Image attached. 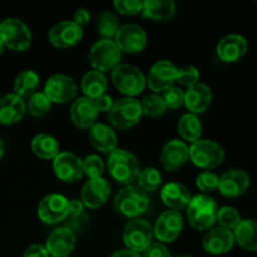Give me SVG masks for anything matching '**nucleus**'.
Listing matches in <instances>:
<instances>
[{
    "label": "nucleus",
    "mask_w": 257,
    "mask_h": 257,
    "mask_svg": "<svg viewBox=\"0 0 257 257\" xmlns=\"http://www.w3.org/2000/svg\"><path fill=\"white\" fill-rule=\"evenodd\" d=\"M217 203L208 195H197L187 206L190 225L198 231L210 230L217 221Z\"/></svg>",
    "instance_id": "f257e3e1"
},
{
    "label": "nucleus",
    "mask_w": 257,
    "mask_h": 257,
    "mask_svg": "<svg viewBox=\"0 0 257 257\" xmlns=\"http://www.w3.org/2000/svg\"><path fill=\"white\" fill-rule=\"evenodd\" d=\"M108 168L109 173L118 183L130 186L137 180L140 173V165L137 158L130 151L115 148L109 153L108 157Z\"/></svg>",
    "instance_id": "f03ea898"
},
{
    "label": "nucleus",
    "mask_w": 257,
    "mask_h": 257,
    "mask_svg": "<svg viewBox=\"0 0 257 257\" xmlns=\"http://www.w3.org/2000/svg\"><path fill=\"white\" fill-rule=\"evenodd\" d=\"M148 196L138 186H125L114 198V208L125 217L135 218L142 215L148 208Z\"/></svg>",
    "instance_id": "7ed1b4c3"
},
{
    "label": "nucleus",
    "mask_w": 257,
    "mask_h": 257,
    "mask_svg": "<svg viewBox=\"0 0 257 257\" xmlns=\"http://www.w3.org/2000/svg\"><path fill=\"white\" fill-rule=\"evenodd\" d=\"M89 63L97 72L105 73L114 70L120 65L122 52L112 39L98 40L89 52Z\"/></svg>",
    "instance_id": "20e7f679"
},
{
    "label": "nucleus",
    "mask_w": 257,
    "mask_h": 257,
    "mask_svg": "<svg viewBox=\"0 0 257 257\" xmlns=\"http://www.w3.org/2000/svg\"><path fill=\"white\" fill-rule=\"evenodd\" d=\"M0 40L10 50L24 52L32 44V33L20 19L8 18L0 23Z\"/></svg>",
    "instance_id": "39448f33"
},
{
    "label": "nucleus",
    "mask_w": 257,
    "mask_h": 257,
    "mask_svg": "<svg viewBox=\"0 0 257 257\" xmlns=\"http://www.w3.org/2000/svg\"><path fill=\"white\" fill-rule=\"evenodd\" d=\"M112 79L115 88L127 98L136 97L145 90L146 78L138 68L130 64H120L113 70Z\"/></svg>",
    "instance_id": "423d86ee"
},
{
    "label": "nucleus",
    "mask_w": 257,
    "mask_h": 257,
    "mask_svg": "<svg viewBox=\"0 0 257 257\" xmlns=\"http://www.w3.org/2000/svg\"><path fill=\"white\" fill-rule=\"evenodd\" d=\"M190 160L200 168L218 167L225 160V151L217 142L211 140H198L188 147Z\"/></svg>",
    "instance_id": "0eeeda50"
},
{
    "label": "nucleus",
    "mask_w": 257,
    "mask_h": 257,
    "mask_svg": "<svg viewBox=\"0 0 257 257\" xmlns=\"http://www.w3.org/2000/svg\"><path fill=\"white\" fill-rule=\"evenodd\" d=\"M108 117L110 123L119 130L135 127L142 117L141 102L135 98H123L113 104Z\"/></svg>",
    "instance_id": "6e6552de"
},
{
    "label": "nucleus",
    "mask_w": 257,
    "mask_h": 257,
    "mask_svg": "<svg viewBox=\"0 0 257 257\" xmlns=\"http://www.w3.org/2000/svg\"><path fill=\"white\" fill-rule=\"evenodd\" d=\"M69 215V201L58 193H52L43 198L38 205V217L47 225L63 222Z\"/></svg>",
    "instance_id": "1a4fd4ad"
},
{
    "label": "nucleus",
    "mask_w": 257,
    "mask_h": 257,
    "mask_svg": "<svg viewBox=\"0 0 257 257\" xmlns=\"http://www.w3.org/2000/svg\"><path fill=\"white\" fill-rule=\"evenodd\" d=\"M153 227L148 221L132 220L127 223L123 232V241L128 250L143 252L152 243Z\"/></svg>",
    "instance_id": "9d476101"
},
{
    "label": "nucleus",
    "mask_w": 257,
    "mask_h": 257,
    "mask_svg": "<svg viewBox=\"0 0 257 257\" xmlns=\"http://www.w3.org/2000/svg\"><path fill=\"white\" fill-rule=\"evenodd\" d=\"M77 84L72 77L65 74H55L47 80L43 93L52 103L64 104L72 102L77 97Z\"/></svg>",
    "instance_id": "9b49d317"
},
{
    "label": "nucleus",
    "mask_w": 257,
    "mask_h": 257,
    "mask_svg": "<svg viewBox=\"0 0 257 257\" xmlns=\"http://www.w3.org/2000/svg\"><path fill=\"white\" fill-rule=\"evenodd\" d=\"M178 68L168 60H160L151 68L148 78L146 79L148 88L155 93H161L173 87L177 82Z\"/></svg>",
    "instance_id": "f8f14e48"
},
{
    "label": "nucleus",
    "mask_w": 257,
    "mask_h": 257,
    "mask_svg": "<svg viewBox=\"0 0 257 257\" xmlns=\"http://www.w3.org/2000/svg\"><path fill=\"white\" fill-rule=\"evenodd\" d=\"M55 176L63 182L72 183L84 176L83 160L72 152H59L53 161Z\"/></svg>",
    "instance_id": "ddd939ff"
},
{
    "label": "nucleus",
    "mask_w": 257,
    "mask_h": 257,
    "mask_svg": "<svg viewBox=\"0 0 257 257\" xmlns=\"http://www.w3.org/2000/svg\"><path fill=\"white\" fill-rule=\"evenodd\" d=\"M115 44L120 52L135 54L142 52L147 45V34L137 24H125L115 34Z\"/></svg>",
    "instance_id": "4468645a"
},
{
    "label": "nucleus",
    "mask_w": 257,
    "mask_h": 257,
    "mask_svg": "<svg viewBox=\"0 0 257 257\" xmlns=\"http://www.w3.org/2000/svg\"><path fill=\"white\" fill-rule=\"evenodd\" d=\"M83 38V28L75 24L73 20H64L50 29L49 32V42L53 47L59 48V49H68L82 40Z\"/></svg>",
    "instance_id": "2eb2a0df"
},
{
    "label": "nucleus",
    "mask_w": 257,
    "mask_h": 257,
    "mask_svg": "<svg viewBox=\"0 0 257 257\" xmlns=\"http://www.w3.org/2000/svg\"><path fill=\"white\" fill-rule=\"evenodd\" d=\"M183 230V217L177 211H166L158 217L155 227L153 236L158 241L165 243H171L180 236Z\"/></svg>",
    "instance_id": "dca6fc26"
},
{
    "label": "nucleus",
    "mask_w": 257,
    "mask_h": 257,
    "mask_svg": "<svg viewBox=\"0 0 257 257\" xmlns=\"http://www.w3.org/2000/svg\"><path fill=\"white\" fill-rule=\"evenodd\" d=\"M110 196V185L104 178L89 180L82 188V203L84 207L95 210L104 205Z\"/></svg>",
    "instance_id": "f3484780"
},
{
    "label": "nucleus",
    "mask_w": 257,
    "mask_h": 257,
    "mask_svg": "<svg viewBox=\"0 0 257 257\" xmlns=\"http://www.w3.org/2000/svg\"><path fill=\"white\" fill-rule=\"evenodd\" d=\"M190 160L188 146L183 141L171 140L161 152V163L168 172H175Z\"/></svg>",
    "instance_id": "a211bd4d"
},
{
    "label": "nucleus",
    "mask_w": 257,
    "mask_h": 257,
    "mask_svg": "<svg viewBox=\"0 0 257 257\" xmlns=\"http://www.w3.org/2000/svg\"><path fill=\"white\" fill-rule=\"evenodd\" d=\"M75 247V235L67 227L53 231L48 237L45 248L52 257H68Z\"/></svg>",
    "instance_id": "6ab92c4d"
},
{
    "label": "nucleus",
    "mask_w": 257,
    "mask_h": 257,
    "mask_svg": "<svg viewBox=\"0 0 257 257\" xmlns=\"http://www.w3.org/2000/svg\"><path fill=\"white\" fill-rule=\"evenodd\" d=\"M250 177L242 170H230L220 177L218 190L225 197H238L247 191Z\"/></svg>",
    "instance_id": "aec40b11"
},
{
    "label": "nucleus",
    "mask_w": 257,
    "mask_h": 257,
    "mask_svg": "<svg viewBox=\"0 0 257 257\" xmlns=\"http://www.w3.org/2000/svg\"><path fill=\"white\" fill-rule=\"evenodd\" d=\"M233 243H235V237L230 230L216 227L206 233L202 245L207 253L220 256L231 251V248L233 247Z\"/></svg>",
    "instance_id": "412c9836"
},
{
    "label": "nucleus",
    "mask_w": 257,
    "mask_h": 257,
    "mask_svg": "<svg viewBox=\"0 0 257 257\" xmlns=\"http://www.w3.org/2000/svg\"><path fill=\"white\" fill-rule=\"evenodd\" d=\"M247 49L248 44L242 35L230 34L226 35L225 38L220 40L216 52H217L218 58L222 62L233 63L240 60L242 57H245Z\"/></svg>",
    "instance_id": "4be33fe9"
},
{
    "label": "nucleus",
    "mask_w": 257,
    "mask_h": 257,
    "mask_svg": "<svg viewBox=\"0 0 257 257\" xmlns=\"http://www.w3.org/2000/svg\"><path fill=\"white\" fill-rule=\"evenodd\" d=\"M98 118V110L95 109L94 103L87 97H80L74 100L70 107V119L77 127L88 130L95 124Z\"/></svg>",
    "instance_id": "5701e85b"
},
{
    "label": "nucleus",
    "mask_w": 257,
    "mask_h": 257,
    "mask_svg": "<svg viewBox=\"0 0 257 257\" xmlns=\"http://www.w3.org/2000/svg\"><path fill=\"white\" fill-rule=\"evenodd\" d=\"M27 112L24 99L17 94H7L0 98V124L12 125L20 122Z\"/></svg>",
    "instance_id": "b1692460"
},
{
    "label": "nucleus",
    "mask_w": 257,
    "mask_h": 257,
    "mask_svg": "<svg viewBox=\"0 0 257 257\" xmlns=\"http://www.w3.org/2000/svg\"><path fill=\"white\" fill-rule=\"evenodd\" d=\"M211 103H212V92L208 85L197 83L186 90L183 104L188 110H191L192 114L203 113L208 109Z\"/></svg>",
    "instance_id": "393cba45"
},
{
    "label": "nucleus",
    "mask_w": 257,
    "mask_h": 257,
    "mask_svg": "<svg viewBox=\"0 0 257 257\" xmlns=\"http://www.w3.org/2000/svg\"><path fill=\"white\" fill-rule=\"evenodd\" d=\"M191 193L181 183H167L161 191V200L172 211H181L188 206L191 201Z\"/></svg>",
    "instance_id": "a878e982"
},
{
    "label": "nucleus",
    "mask_w": 257,
    "mask_h": 257,
    "mask_svg": "<svg viewBox=\"0 0 257 257\" xmlns=\"http://www.w3.org/2000/svg\"><path fill=\"white\" fill-rule=\"evenodd\" d=\"M89 141L95 150L104 153L113 152L118 145L117 135L113 128L102 123H95L89 128Z\"/></svg>",
    "instance_id": "bb28decb"
},
{
    "label": "nucleus",
    "mask_w": 257,
    "mask_h": 257,
    "mask_svg": "<svg viewBox=\"0 0 257 257\" xmlns=\"http://www.w3.org/2000/svg\"><path fill=\"white\" fill-rule=\"evenodd\" d=\"M142 17L152 20H170L172 19L176 13V4L172 0H147L143 2Z\"/></svg>",
    "instance_id": "cd10ccee"
},
{
    "label": "nucleus",
    "mask_w": 257,
    "mask_h": 257,
    "mask_svg": "<svg viewBox=\"0 0 257 257\" xmlns=\"http://www.w3.org/2000/svg\"><path fill=\"white\" fill-rule=\"evenodd\" d=\"M80 87H82V92L84 93V97L89 98V99H95V98L105 94V90L108 88V80L104 73L90 70L83 77Z\"/></svg>",
    "instance_id": "c85d7f7f"
},
{
    "label": "nucleus",
    "mask_w": 257,
    "mask_h": 257,
    "mask_svg": "<svg viewBox=\"0 0 257 257\" xmlns=\"http://www.w3.org/2000/svg\"><path fill=\"white\" fill-rule=\"evenodd\" d=\"M32 151L42 160H54L59 155V143L48 133H39L32 140Z\"/></svg>",
    "instance_id": "c756f323"
},
{
    "label": "nucleus",
    "mask_w": 257,
    "mask_h": 257,
    "mask_svg": "<svg viewBox=\"0 0 257 257\" xmlns=\"http://www.w3.org/2000/svg\"><path fill=\"white\" fill-rule=\"evenodd\" d=\"M233 237L236 242L245 250L257 251V221H241L235 228Z\"/></svg>",
    "instance_id": "7c9ffc66"
},
{
    "label": "nucleus",
    "mask_w": 257,
    "mask_h": 257,
    "mask_svg": "<svg viewBox=\"0 0 257 257\" xmlns=\"http://www.w3.org/2000/svg\"><path fill=\"white\" fill-rule=\"evenodd\" d=\"M40 84V78L33 70H24L19 73L14 80V94L20 97L22 99L30 98L38 93V88Z\"/></svg>",
    "instance_id": "2f4dec72"
},
{
    "label": "nucleus",
    "mask_w": 257,
    "mask_h": 257,
    "mask_svg": "<svg viewBox=\"0 0 257 257\" xmlns=\"http://www.w3.org/2000/svg\"><path fill=\"white\" fill-rule=\"evenodd\" d=\"M177 130L183 140L192 143L200 140L201 135H202V124L197 115L192 114V113H188V114L181 117V119L178 120Z\"/></svg>",
    "instance_id": "473e14b6"
},
{
    "label": "nucleus",
    "mask_w": 257,
    "mask_h": 257,
    "mask_svg": "<svg viewBox=\"0 0 257 257\" xmlns=\"http://www.w3.org/2000/svg\"><path fill=\"white\" fill-rule=\"evenodd\" d=\"M138 187L145 192H153L162 183V176L155 167H146L140 171L137 176Z\"/></svg>",
    "instance_id": "72a5a7b5"
},
{
    "label": "nucleus",
    "mask_w": 257,
    "mask_h": 257,
    "mask_svg": "<svg viewBox=\"0 0 257 257\" xmlns=\"http://www.w3.org/2000/svg\"><path fill=\"white\" fill-rule=\"evenodd\" d=\"M119 20L112 12H103L98 20V32L103 39H112L119 30Z\"/></svg>",
    "instance_id": "f704fd0d"
},
{
    "label": "nucleus",
    "mask_w": 257,
    "mask_h": 257,
    "mask_svg": "<svg viewBox=\"0 0 257 257\" xmlns=\"http://www.w3.org/2000/svg\"><path fill=\"white\" fill-rule=\"evenodd\" d=\"M141 108H142V114L150 118H158L165 114L166 107L163 98L157 94L147 95L145 99L141 102Z\"/></svg>",
    "instance_id": "c9c22d12"
},
{
    "label": "nucleus",
    "mask_w": 257,
    "mask_h": 257,
    "mask_svg": "<svg viewBox=\"0 0 257 257\" xmlns=\"http://www.w3.org/2000/svg\"><path fill=\"white\" fill-rule=\"evenodd\" d=\"M87 218L88 215L84 212V205L82 203V201H69V215L65 218V220L69 221L67 228L72 231L79 230L83 223L87 221Z\"/></svg>",
    "instance_id": "e433bc0d"
},
{
    "label": "nucleus",
    "mask_w": 257,
    "mask_h": 257,
    "mask_svg": "<svg viewBox=\"0 0 257 257\" xmlns=\"http://www.w3.org/2000/svg\"><path fill=\"white\" fill-rule=\"evenodd\" d=\"M50 107H52V102L48 99L44 93L40 92L32 95L28 102V110L33 117L37 118L45 117L50 112Z\"/></svg>",
    "instance_id": "4c0bfd02"
},
{
    "label": "nucleus",
    "mask_w": 257,
    "mask_h": 257,
    "mask_svg": "<svg viewBox=\"0 0 257 257\" xmlns=\"http://www.w3.org/2000/svg\"><path fill=\"white\" fill-rule=\"evenodd\" d=\"M217 221L220 223V227L226 228V230H235L238 226V223L241 222L240 213L237 212V210H235L233 207H222L218 210L217 212Z\"/></svg>",
    "instance_id": "58836bf2"
},
{
    "label": "nucleus",
    "mask_w": 257,
    "mask_h": 257,
    "mask_svg": "<svg viewBox=\"0 0 257 257\" xmlns=\"http://www.w3.org/2000/svg\"><path fill=\"white\" fill-rule=\"evenodd\" d=\"M83 171H84V175H87L90 180L100 178L104 172V162L99 156L90 155L83 161Z\"/></svg>",
    "instance_id": "ea45409f"
},
{
    "label": "nucleus",
    "mask_w": 257,
    "mask_h": 257,
    "mask_svg": "<svg viewBox=\"0 0 257 257\" xmlns=\"http://www.w3.org/2000/svg\"><path fill=\"white\" fill-rule=\"evenodd\" d=\"M218 182H220V177L216 173L210 172V171L201 172L196 178V186L202 192H213V191H216L218 188Z\"/></svg>",
    "instance_id": "a19ab883"
},
{
    "label": "nucleus",
    "mask_w": 257,
    "mask_h": 257,
    "mask_svg": "<svg viewBox=\"0 0 257 257\" xmlns=\"http://www.w3.org/2000/svg\"><path fill=\"white\" fill-rule=\"evenodd\" d=\"M162 98L166 107L170 108V109H178V108L183 105L185 93H183L182 89H180V88L171 87L163 92Z\"/></svg>",
    "instance_id": "79ce46f5"
},
{
    "label": "nucleus",
    "mask_w": 257,
    "mask_h": 257,
    "mask_svg": "<svg viewBox=\"0 0 257 257\" xmlns=\"http://www.w3.org/2000/svg\"><path fill=\"white\" fill-rule=\"evenodd\" d=\"M198 79H200V73H198L197 68L193 67V65H186V67L178 69L177 82L181 85L191 88L197 84Z\"/></svg>",
    "instance_id": "37998d69"
},
{
    "label": "nucleus",
    "mask_w": 257,
    "mask_h": 257,
    "mask_svg": "<svg viewBox=\"0 0 257 257\" xmlns=\"http://www.w3.org/2000/svg\"><path fill=\"white\" fill-rule=\"evenodd\" d=\"M114 8L123 15H136L142 12L143 2L141 0H115Z\"/></svg>",
    "instance_id": "c03bdc74"
},
{
    "label": "nucleus",
    "mask_w": 257,
    "mask_h": 257,
    "mask_svg": "<svg viewBox=\"0 0 257 257\" xmlns=\"http://www.w3.org/2000/svg\"><path fill=\"white\" fill-rule=\"evenodd\" d=\"M143 257H171V253L163 243L152 242L143 251Z\"/></svg>",
    "instance_id": "a18cd8bd"
},
{
    "label": "nucleus",
    "mask_w": 257,
    "mask_h": 257,
    "mask_svg": "<svg viewBox=\"0 0 257 257\" xmlns=\"http://www.w3.org/2000/svg\"><path fill=\"white\" fill-rule=\"evenodd\" d=\"M93 103H94V107L95 109L98 110V113L99 112H108L109 113V110L112 109L113 107V99L112 97H109V95L107 94H103L100 95V97L95 98V99H92Z\"/></svg>",
    "instance_id": "49530a36"
},
{
    "label": "nucleus",
    "mask_w": 257,
    "mask_h": 257,
    "mask_svg": "<svg viewBox=\"0 0 257 257\" xmlns=\"http://www.w3.org/2000/svg\"><path fill=\"white\" fill-rule=\"evenodd\" d=\"M23 257H49L45 246L42 245H32L25 250Z\"/></svg>",
    "instance_id": "de8ad7c7"
},
{
    "label": "nucleus",
    "mask_w": 257,
    "mask_h": 257,
    "mask_svg": "<svg viewBox=\"0 0 257 257\" xmlns=\"http://www.w3.org/2000/svg\"><path fill=\"white\" fill-rule=\"evenodd\" d=\"M73 22L77 25H79L80 28H83L84 25H87L90 22V14L87 9H78L74 13V19Z\"/></svg>",
    "instance_id": "09e8293b"
},
{
    "label": "nucleus",
    "mask_w": 257,
    "mask_h": 257,
    "mask_svg": "<svg viewBox=\"0 0 257 257\" xmlns=\"http://www.w3.org/2000/svg\"><path fill=\"white\" fill-rule=\"evenodd\" d=\"M110 257H141L140 253L133 252V251L128 250V248H124V250H119L117 252L113 253Z\"/></svg>",
    "instance_id": "8fccbe9b"
},
{
    "label": "nucleus",
    "mask_w": 257,
    "mask_h": 257,
    "mask_svg": "<svg viewBox=\"0 0 257 257\" xmlns=\"http://www.w3.org/2000/svg\"><path fill=\"white\" fill-rule=\"evenodd\" d=\"M3 156H4V143H3L2 138H0V160H2Z\"/></svg>",
    "instance_id": "3c124183"
},
{
    "label": "nucleus",
    "mask_w": 257,
    "mask_h": 257,
    "mask_svg": "<svg viewBox=\"0 0 257 257\" xmlns=\"http://www.w3.org/2000/svg\"><path fill=\"white\" fill-rule=\"evenodd\" d=\"M4 49H5V45L3 44V42H2V40H0V55H2L3 53H4Z\"/></svg>",
    "instance_id": "603ef678"
},
{
    "label": "nucleus",
    "mask_w": 257,
    "mask_h": 257,
    "mask_svg": "<svg viewBox=\"0 0 257 257\" xmlns=\"http://www.w3.org/2000/svg\"><path fill=\"white\" fill-rule=\"evenodd\" d=\"M177 257H192V256H187V255H181V256H177Z\"/></svg>",
    "instance_id": "864d4df0"
},
{
    "label": "nucleus",
    "mask_w": 257,
    "mask_h": 257,
    "mask_svg": "<svg viewBox=\"0 0 257 257\" xmlns=\"http://www.w3.org/2000/svg\"><path fill=\"white\" fill-rule=\"evenodd\" d=\"M0 23H2V22H0Z\"/></svg>",
    "instance_id": "5fc2aeb1"
}]
</instances>
